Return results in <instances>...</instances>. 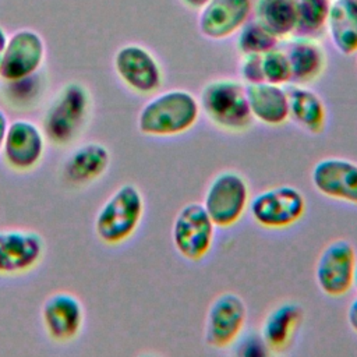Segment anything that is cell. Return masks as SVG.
Instances as JSON below:
<instances>
[{"label":"cell","instance_id":"6da1fadb","mask_svg":"<svg viewBox=\"0 0 357 357\" xmlns=\"http://www.w3.org/2000/svg\"><path fill=\"white\" fill-rule=\"evenodd\" d=\"M201 114L198 98L187 89L156 92L138 112L137 128L142 135L167 138L188 132Z\"/></svg>","mask_w":357,"mask_h":357},{"label":"cell","instance_id":"7a4b0ae2","mask_svg":"<svg viewBox=\"0 0 357 357\" xmlns=\"http://www.w3.org/2000/svg\"><path fill=\"white\" fill-rule=\"evenodd\" d=\"M198 103L205 119L223 132L243 134L254 124L245 84L241 81L218 78L206 82L199 92Z\"/></svg>","mask_w":357,"mask_h":357},{"label":"cell","instance_id":"3957f363","mask_svg":"<svg viewBox=\"0 0 357 357\" xmlns=\"http://www.w3.org/2000/svg\"><path fill=\"white\" fill-rule=\"evenodd\" d=\"M145 213L141 190L126 183L117 187L100 205L95 216V234L106 245H120L138 230Z\"/></svg>","mask_w":357,"mask_h":357},{"label":"cell","instance_id":"277c9868","mask_svg":"<svg viewBox=\"0 0 357 357\" xmlns=\"http://www.w3.org/2000/svg\"><path fill=\"white\" fill-rule=\"evenodd\" d=\"M91 103V93L81 82H68L61 86L42 119V130L47 141L56 146L73 144L86 126Z\"/></svg>","mask_w":357,"mask_h":357},{"label":"cell","instance_id":"5b68a950","mask_svg":"<svg viewBox=\"0 0 357 357\" xmlns=\"http://www.w3.org/2000/svg\"><path fill=\"white\" fill-rule=\"evenodd\" d=\"M250 199L245 177L236 170H222L208 183L201 204L216 227L227 229L243 219Z\"/></svg>","mask_w":357,"mask_h":357},{"label":"cell","instance_id":"8992f818","mask_svg":"<svg viewBox=\"0 0 357 357\" xmlns=\"http://www.w3.org/2000/svg\"><path fill=\"white\" fill-rule=\"evenodd\" d=\"M252 220L268 230H283L296 225L307 211L304 194L293 185H276L262 190L250 199Z\"/></svg>","mask_w":357,"mask_h":357},{"label":"cell","instance_id":"52a82bcc","mask_svg":"<svg viewBox=\"0 0 357 357\" xmlns=\"http://www.w3.org/2000/svg\"><path fill=\"white\" fill-rule=\"evenodd\" d=\"M216 226L199 202H188L178 209L172 223V243L180 257L198 262L212 250Z\"/></svg>","mask_w":357,"mask_h":357},{"label":"cell","instance_id":"ba28073f","mask_svg":"<svg viewBox=\"0 0 357 357\" xmlns=\"http://www.w3.org/2000/svg\"><path fill=\"white\" fill-rule=\"evenodd\" d=\"M356 266L354 245L344 238H336L328 243L317 258L315 283L325 296L343 297L354 289Z\"/></svg>","mask_w":357,"mask_h":357},{"label":"cell","instance_id":"9c48e42d","mask_svg":"<svg viewBox=\"0 0 357 357\" xmlns=\"http://www.w3.org/2000/svg\"><path fill=\"white\" fill-rule=\"evenodd\" d=\"M247 324V305L237 293L218 294L205 315L204 342L212 349L223 350L233 346Z\"/></svg>","mask_w":357,"mask_h":357},{"label":"cell","instance_id":"30bf717a","mask_svg":"<svg viewBox=\"0 0 357 357\" xmlns=\"http://www.w3.org/2000/svg\"><path fill=\"white\" fill-rule=\"evenodd\" d=\"M113 67L120 81L138 95H153L163 85V71L159 61L138 43L121 46L113 57Z\"/></svg>","mask_w":357,"mask_h":357},{"label":"cell","instance_id":"8fae6325","mask_svg":"<svg viewBox=\"0 0 357 357\" xmlns=\"http://www.w3.org/2000/svg\"><path fill=\"white\" fill-rule=\"evenodd\" d=\"M46 59V45L42 35L24 28L7 38L4 46L0 78L4 82H15L35 75Z\"/></svg>","mask_w":357,"mask_h":357},{"label":"cell","instance_id":"7c38bea8","mask_svg":"<svg viewBox=\"0 0 357 357\" xmlns=\"http://www.w3.org/2000/svg\"><path fill=\"white\" fill-rule=\"evenodd\" d=\"M46 142L42 126L28 119H15L8 123L1 155L11 170L31 172L42 162Z\"/></svg>","mask_w":357,"mask_h":357},{"label":"cell","instance_id":"4fadbf2b","mask_svg":"<svg viewBox=\"0 0 357 357\" xmlns=\"http://www.w3.org/2000/svg\"><path fill=\"white\" fill-rule=\"evenodd\" d=\"M46 244L43 237L28 229L0 230V275H22L42 261Z\"/></svg>","mask_w":357,"mask_h":357},{"label":"cell","instance_id":"5bb4252c","mask_svg":"<svg viewBox=\"0 0 357 357\" xmlns=\"http://www.w3.org/2000/svg\"><path fill=\"white\" fill-rule=\"evenodd\" d=\"M311 183L317 192L329 199L357 205V162L351 159H319L311 169Z\"/></svg>","mask_w":357,"mask_h":357},{"label":"cell","instance_id":"9a60e30c","mask_svg":"<svg viewBox=\"0 0 357 357\" xmlns=\"http://www.w3.org/2000/svg\"><path fill=\"white\" fill-rule=\"evenodd\" d=\"M40 318L46 335L57 343H66L81 333L85 314L82 303L75 294L56 291L42 304Z\"/></svg>","mask_w":357,"mask_h":357},{"label":"cell","instance_id":"2e32d148","mask_svg":"<svg viewBox=\"0 0 357 357\" xmlns=\"http://www.w3.org/2000/svg\"><path fill=\"white\" fill-rule=\"evenodd\" d=\"M251 11V0H209L199 10L198 29L206 39H227L241 29Z\"/></svg>","mask_w":357,"mask_h":357},{"label":"cell","instance_id":"e0dca14e","mask_svg":"<svg viewBox=\"0 0 357 357\" xmlns=\"http://www.w3.org/2000/svg\"><path fill=\"white\" fill-rule=\"evenodd\" d=\"M304 310L298 303L284 301L273 307L261 325L262 344L275 354L287 351L303 325Z\"/></svg>","mask_w":357,"mask_h":357},{"label":"cell","instance_id":"ac0fdd59","mask_svg":"<svg viewBox=\"0 0 357 357\" xmlns=\"http://www.w3.org/2000/svg\"><path fill=\"white\" fill-rule=\"evenodd\" d=\"M112 160L106 145L91 141L78 145L67 156L63 177L73 185H86L99 180L109 169Z\"/></svg>","mask_w":357,"mask_h":357},{"label":"cell","instance_id":"d6986e66","mask_svg":"<svg viewBox=\"0 0 357 357\" xmlns=\"http://www.w3.org/2000/svg\"><path fill=\"white\" fill-rule=\"evenodd\" d=\"M284 53L290 64L293 84L308 85L317 81L328 64L324 46L307 35L291 39L284 47Z\"/></svg>","mask_w":357,"mask_h":357},{"label":"cell","instance_id":"ffe728a7","mask_svg":"<svg viewBox=\"0 0 357 357\" xmlns=\"http://www.w3.org/2000/svg\"><path fill=\"white\" fill-rule=\"evenodd\" d=\"M245 93L254 121L279 127L289 120L286 88L269 82L245 85Z\"/></svg>","mask_w":357,"mask_h":357},{"label":"cell","instance_id":"44dd1931","mask_svg":"<svg viewBox=\"0 0 357 357\" xmlns=\"http://www.w3.org/2000/svg\"><path fill=\"white\" fill-rule=\"evenodd\" d=\"M289 102V120L311 135L324 132L328 110L322 98L307 85L291 84L286 86Z\"/></svg>","mask_w":357,"mask_h":357},{"label":"cell","instance_id":"7402d4cb","mask_svg":"<svg viewBox=\"0 0 357 357\" xmlns=\"http://www.w3.org/2000/svg\"><path fill=\"white\" fill-rule=\"evenodd\" d=\"M325 26L339 53L357 54V0H332Z\"/></svg>","mask_w":357,"mask_h":357},{"label":"cell","instance_id":"603a6c76","mask_svg":"<svg viewBox=\"0 0 357 357\" xmlns=\"http://www.w3.org/2000/svg\"><path fill=\"white\" fill-rule=\"evenodd\" d=\"M254 17L258 24L278 39L297 32L298 13L296 0H257Z\"/></svg>","mask_w":357,"mask_h":357},{"label":"cell","instance_id":"cb8c5ba5","mask_svg":"<svg viewBox=\"0 0 357 357\" xmlns=\"http://www.w3.org/2000/svg\"><path fill=\"white\" fill-rule=\"evenodd\" d=\"M238 32L237 49L241 54H264L278 47L279 39L255 20L247 21Z\"/></svg>","mask_w":357,"mask_h":357},{"label":"cell","instance_id":"d4e9b609","mask_svg":"<svg viewBox=\"0 0 357 357\" xmlns=\"http://www.w3.org/2000/svg\"><path fill=\"white\" fill-rule=\"evenodd\" d=\"M332 0H296L298 13L297 32L304 35L318 32L325 26Z\"/></svg>","mask_w":357,"mask_h":357},{"label":"cell","instance_id":"484cf974","mask_svg":"<svg viewBox=\"0 0 357 357\" xmlns=\"http://www.w3.org/2000/svg\"><path fill=\"white\" fill-rule=\"evenodd\" d=\"M264 82L275 85H287L291 82V71L284 50L275 47L261 56Z\"/></svg>","mask_w":357,"mask_h":357},{"label":"cell","instance_id":"4316f807","mask_svg":"<svg viewBox=\"0 0 357 357\" xmlns=\"http://www.w3.org/2000/svg\"><path fill=\"white\" fill-rule=\"evenodd\" d=\"M261 56L262 54H243L240 63V75L245 85L264 82Z\"/></svg>","mask_w":357,"mask_h":357},{"label":"cell","instance_id":"83f0119b","mask_svg":"<svg viewBox=\"0 0 357 357\" xmlns=\"http://www.w3.org/2000/svg\"><path fill=\"white\" fill-rule=\"evenodd\" d=\"M347 324L350 326V329L357 333V296L351 300V303L347 307Z\"/></svg>","mask_w":357,"mask_h":357},{"label":"cell","instance_id":"f1b7e54d","mask_svg":"<svg viewBox=\"0 0 357 357\" xmlns=\"http://www.w3.org/2000/svg\"><path fill=\"white\" fill-rule=\"evenodd\" d=\"M8 117L6 114V112L0 107V155H1V149H3V144H4V137L7 132V127H8Z\"/></svg>","mask_w":357,"mask_h":357},{"label":"cell","instance_id":"f546056e","mask_svg":"<svg viewBox=\"0 0 357 357\" xmlns=\"http://www.w3.org/2000/svg\"><path fill=\"white\" fill-rule=\"evenodd\" d=\"M209 0H181V3L184 6H187L188 8H192V10H201Z\"/></svg>","mask_w":357,"mask_h":357},{"label":"cell","instance_id":"4dcf8cb0","mask_svg":"<svg viewBox=\"0 0 357 357\" xmlns=\"http://www.w3.org/2000/svg\"><path fill=\"white\" fill-rule=\"evenodd\" d=\"M7 33L6 31L0 26V64H1V57H3V52H4V46L7 43Z\"/></svg>","mask_w":357,"mask_h":357},{"label":"cell","instance_id":"1f68e13d","mask_svg":"<svg viewBox=\"0 0 357 357\" xmlns=\"http://www.w3.org/2000/svg\"><path fill=\"white\" fill-rule=\"evenodd\" d=\"M354 289H357V266H356V272H354Z\"/></svg>","mask_w":357,"mask_h":357}]
</instances>
